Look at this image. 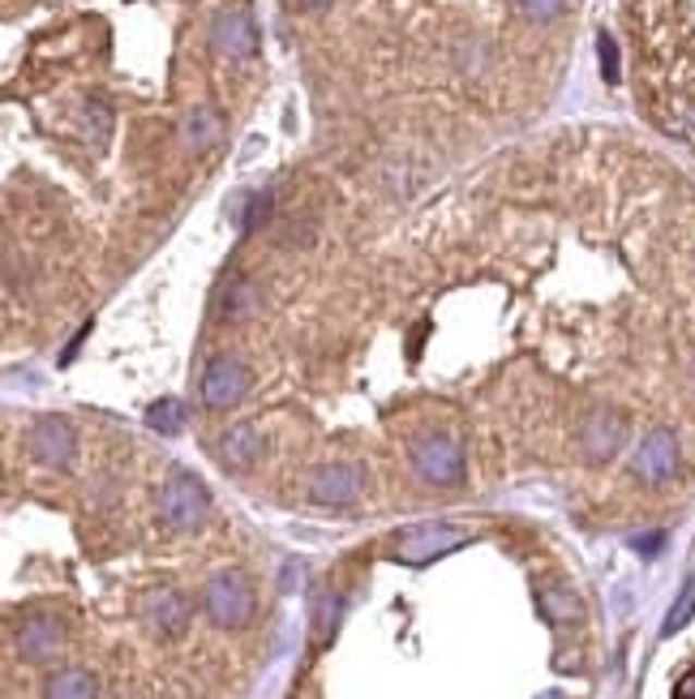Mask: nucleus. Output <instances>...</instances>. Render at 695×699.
I'll use <instances>...</instances> for the list:
<instances>
[{"mask_svg": "<svg viewBox=\"0 0 695 699\" xmlns=\"http://www.w3.org/2000/svg\"><path fill=\"white\" fill-rule=\"evenodd\" d=\"M258 455H263V433H258L254 425H232V429L219 438V459H223V468H232V473L254 468Z\"/></svg>", "mask_w": 695, "mask_h": 699, "instance_id": "ddd939ff", "label": "nucleus"}, {"mask_svg": "<svg viewBox=\"0 0 695 699\" xmlns=\"http://www.w3.org/2000/svg\"><path fill=\"white\" fill-rule=\"evenodd\" d=\"M142 623L150 635H159V639H176V635H185L190 627V601L176 592V588H159V592H150L146 601H142Z\"/></svg>", "mask_w": 695, "mask_h": 699, "instance_id": "9d476101", "label": "nucleus"}, {"mask_svg": "<svg viewBox=\"0 0 695 699\" xmlns=\"http://www.w3.org/2000/svg\"><path fill=\"white\" fill-rule=\"evenodd\" d=\"M249 391V369L236 356H210L203 369V404L207 408H232Z\"/></svg>", "mask_w": 695, "mask_h": 699, "instance_id": "423d86ee", "label": "nucleus"}, {"mask_svg": "<svg viewBox=\"0 0 695 699\" xmlns=\"http://www.w3.org/2000/svg\"><path fill=\"white\" fill-rule=\"evenodd\" d=\"M683 464V451H679V438L670 429H653L644 433V442L635 446L631 455V473L644 481V486H666Z\"/></svg>", "mask_w": 695, "mask_h": 699, "instance_id": "39448f33", "label": "nucleus"}, {"mask_svg": "<svg viewBox=\"0 0 695 699\" xmlns=\"http://www.w3.org/2000/svg\"><path fill=\"white\" fill-rule=\"evenodd\" d=\"M301 4H305V9H327L331 0H301Z\"/></svg>", "mask_w": 695, "mask_h": 699, "instance_id": "cd10ccee", "label": "nucleus"}, {"mask_svg": "<svg viewBox=\"0 0 695 699\" xmlns=\"http://www.w3.org/2000/svg\"><path fill=\"white\" fill-rule=\"evenodd\" d=\"M219 134H223V121H219L215 108H194V112L185 116V125H181V142H185L194 155L210 150V146L219 142Z\"/></svg>", "mask_w": 695, "mask_h": 699, "instance_id": "4468645a", "label": "nucleus"}, {"mask_svg": "<svg viewBox=\"0 0 695 699\" xmlns=\"http://www.w3.org/2000/svg\"><path fill=\"white\" fill-rule=\"evenodd\" d=\"M13 648L26 657V661H52L61 648H65V623L57 614H26L17 630H13Z\"/></svg>", "mask_w": 695, "mask_h": 699, "instance_id": "0eeeda50", "label": "nucleus"}, {"mask_svg": "<svg viewBox=\"0 0 695 699\" xmlns=\"http://www.w3.org/2000/svg\"><path fill=\"white\" fill-rule=\"evenodd\" d=\"M692 618H695V575H687L683 592L674 597V605H670V614H666V623H661V635H666V639H670V635H679Z\"/></svg>", "mask_w": 695, "mask_h": 699, "instance_id": "6ab92c4d", "label": "nucleus"}, {"mask_svg": "<svg viewBox=\"0 0 695 699\" xmlns=\"http://www.w3.org/2000/svg\"><path fill=\"white\" fill-rule=\"evenodd\" d=\"M279 241H283V245H301V249H305V245L314 241V219H288Z\"/></svg>", "mask_w": 695, "mask_h": 699, "instance_id": "5701e85b", "label": "nucleus"}, {"mask_svg": "<svg viewBox=\"0 0 695 699\" xmlns=\"http://www.w3.org/2000/svg\"><path fill=\"white\" fill-rule=\"evenodd\" d=\"M48 699H99V683L90 670H61L48 678Z\"/></svg>", "mask_w": 695, "mask_h": 699, "instance_id": "dca6fc26", "label": "nucleus"}, {"mask_svg": "<svg viewBox=\"0 0 695 699\" xmlns=\"http://www.w3.org/2000/svg\"><path fill=\"white\" fill-rule=\"evenodd\" d=\"M537 699H566V696H562V691H541Z\"/></svg>", "mask_w": 695, "mask_h": 699, "instance_id": "c85d7f7f", "label": "nucleus"}, {"mask_svg": "<svg viewBox=\"0 0 695 699\" xmlns=\"http://www.w3.org/2000/svg\"><path fill=\"white\" fill-rule=\"evenodd\" d=\"M477 65H481V48H477L473 39H468V44H460V70L473 73Z\"/></svg>", "mask_w": 695, "mask_h": 699, "instance_id": "bb28decb", "label": "nucleus"}, {"mask_svg": "<svg viewBox=\"0 0 695 699\" xmlns=\"http://www.w3.org/2000/svg\"><path fill=\"white\" fill-rule=\"evenodd\" d=\"M413 468L429 486H460L464 481V446L451 433H420L413 442Z\"/></svg>", "mask_w": 695, "mask_h": 699, "instance_id": "20e7f679", "label": "nucleus"}, {"mask_svg": "<svg viewBox=\"0 0 695 699\" xmlns=\"http://www.w3.org/2000/svg\"><path fill=\"white\" fill-rule=\"evenodd\" d=\"M340 614H344V597L322 592V597L314 601V639H331L336 627H340Z\"/></svg>", "mask_w": 695, "mask_h": 699, "instance_id": "aec40b11", "label": "nucleus"}, {"mask_svg": "<svg viewBox=\"0 0 695 699\" xmlns=\"http://www.w3.org/2000/svg\"><path fill=\"white\" fill-rule=\"evenodd\" d=\"M626 438V425L619 413H593V417L584 420V433H580V442H584V455L593 459V464H606V459H614L619 455V446H623Z\"/></svg>", "mask_w": 695, "mask_h": 699, "instance_id": "f8f14e48", "label": "nucleus"}, {"mask_svg": "<svg viewBox=\"0 0 695 699\" xmlns=\"http://www.w3.org/2000/svg\"><path fill=\"white\" fill-rule=\"evenodd\" d=\"M515 4H520V13L528 22H554L558 13L566 9V0H515Z\"/></svg>", "mask_w": 695, "mask_h": 699, "instance_id": "4be33fe9", "label": "nucleus"}, {"mask_svg": "<svg viewBox=\"0 0 695 699\" xmlns=\"http://www.w3.org/2000/svg\"><path fill=\"white\" fill-rule=\"evenodd\" d=\"M537 605H541V614H546V623L550 627H566V623H580V597L575 592H566V588H546L541 597H537Z\"/></svg>", "mask_w": 695, "mask_h": 699, "instance_id": "f3484780", "label": "nucleus"}, {"mask_svg": "<svg viewBox=\"0 0 695 699\" xmlns=\"http://www.w3.org/2000/svg\"><path fill=\"white\" fill-rule=\"evenodd\" d=\"M108 121H112V116H108L103 103H90V108H86V125H95V138L99 142L108 138Z\"/></svg>", "mask_w": 695, "mask_h": 699, "instance_id": "393cba45", "label": "nucleus"}, {"mask_svg": "<svg viewBox=\"0 0 695 699\" xmlns=\"http://www.w3.org/2000/svg\"><path fill=\"white\" fill-rule=\"evenodd\" d=\"M365 490V473L356 464H327L309 477V498L318 506H352Z\"/></svg>", "mask_w": 695, "mask_h": 699, "instance_id": "6e6552de", "label": "nucleus"}, {"mask_svg": "<svg viewBox=\"0 0 695 699\" xmlns=\"http://www.w3.org/2000/svg\"><path fill=\"white\" fill-rule=\"evenodd\" d=\"M468 541H473V532H468V528H455V524H413V528L395 532L391 559L404 562V566H425V562L455 554V550L468 545Z\"/></svg>", "mask_w": 695, "mask_h": 699, "instance_id": "f257e3e1", "label": "nucleus"}, {"mask_svg": "<svg viewBox=\"0 0 695 699\" xmlns=\"http://www.w3.org/2000/svg\"><path fill=\"white\" fill-rule=\"evenodd\" d=\"M207 511H210V493L194 473L176 468V473L163 481V493H159V515H163V524H168V528H176V532H194V528H203Z\"/></svg>", "mask_w": 695, "mask_h": 699, "instance_id": "f03ea898", "label": "nucleus"}, {"mask_svg": "<svg viewBox=\"0 0 695 699\" xmlns=\"http://www.w3.org/2000/svg\"><path fill=\"white\" fill-rule=\"evenodd\" d=\"M26 446H31L35 464H44V468H65V464L73 459V429H70V420L39 417L35 425H31V433H26Z\"/></svg>", "mask_w": 695, "mask_h": 699, "instance_id": "1a4fd4ad", "label": "nucleus"}, {"mask_svg": "<svg viewBox=\"0 0 695 699\" xmlns=\"http://www.w3.org/2000/svg\"><path fill=\"white\" fill-rule=\"evenodd\" d=\"M185 404L181 400H159V404H150L146 408V425L155 429V433H163V438H176V433H185Z\"/></svg>", "mask_w": 695, "mask_h": 699, "instance_id": "a211bd4d", "label": "nucleus"}, {"mask_svg": "<svg viewBox=\"0 0 695 699\" xmlns=\"http://www.w3.org/2000/svg\"><path fill=\"white\" fill-rule=\"evenodd\" d=\"M301 571H305V566H301L296 559L283 562V575H279V592H292V588L301 584Z\"/></svg>", "mask_w": 695, "mask_h": 699, "instance_id": "a878e982", "label": "nucleus"}, {"mask_svg": "<svg viewBox=\"0 0 695 699\" xmlns=\"http://www.w3.org/2000/svg\"><path fill=\"white\" fill-rule=\"evenodd\" d=\"M258 305H263V292H258L254 283L236 280V283H228V292L219 296V318H228V322H241V318L258 314Z\"/></svg>", "mask_w": 695, "mask_h": 699, "instance_id": "2eb2a0df", "label": "nucleus"}, {"mask_svg": "<svg viewBox=\"0 0 695 699\" xmlns=\"http://www.w3.org/2000/svg\"><path fill=\"white\" fill-rule=\"evenodd\" d=\"M597 57H601V77H606V82L614 86V82L623 77V70H619V44H614V39H610L606 30L597 35Z\"/></svg>", "mask_w": 695, "mask_h": 699, "instance_id": "412c9836", "label": "nucleus"}, {"mask_svg": "<svg viewBox=\"0 0 695 699\" xmlns=\"http://www.w3.org/2000/svg\"><path fill=\"white\" fill-rule=\"evenodd\" d=\"M661 545H666V532H639V537H631V550H635L639 559H657Z\"/></svg>", "mask_w": 695, "mask_h": 699, "instance_id": "b1692460", "label": "nucleus"}, {"mask_svg": "<svg viewBox=\"0 0 695 699\" xmlns=\"http://www.w3.org/2000/svg\"><path fill=\"white\" fill-rule=\"evenodd\" d=\"M215 48L228 61H249L258 52V22L245 9H228L215 17Z\"/></svg>", "mask_w": 695, "mask_h": 699, "instance_id": "9b49d317", "label": "nucleus"}, {"mask_svg": "<svg viewBox=\"0 0 695 699\" xmlns=\"http://www.w3.org/2000/svg\"><path fill=\"white\" fill-rule=\"evenodd\" d=\"M692 691H695V683H692Z\"/></svg>", "mask_w": 695, "mask_h": 699, "instance_id": "c756f323", "label": "nucleus"}, {"mask_svg": "<svg viewBox=\"0 0 695 699\" xmlns=\"http://www.w3.org/2000/svg\"><path fill=\"white\" fill-rule=\"evenodd\" d=\"M203 605H207L215 627L241 630L249 627L258 601H254V588H249V579H245L241 571H219L207 584V592H203Z\"/></svg>", "mask_w": 695, "mask_h": 699, "instance_id": "7ed1b4c3", "label": "nucleus"}]
</instances>
